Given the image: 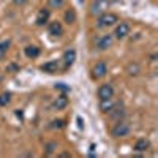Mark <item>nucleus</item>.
<instances>
[{"mask_svg":"<svg viewBox=\"0 0 158 158\" xmlns=\"http://www.w3.org/2000/svg\"><path fill=\"white\" fill-rule=\"evenodd\" d=\"M108 73V67L104 62H98L94 68H92V76H94L95 79H100V77H104Z\"/></svg>","mask_w":158,"mask_h":158,"instance_id":"4","label":"nucleus"},{"mask_svg":"<svg viewBox=\"0 0 158 158\" xmlns=\"http://www.w3.org/2000/svg\"><path fill=\"white\" fill-rule=\"evenodd\" d=\"M41 70H43L44 73L54 74V73H57V71H59V63H57L56 60H52V62H48V63L41 65Z\"/></svg>","mask_w":158,"mask_h":158,"instance_id":"8","label":"nucleus"},{"mask_svg":"<svg viewBox=\"0 0 158 158\" xmlns=\"http://www.w3.org/2000/svg\"><path fill=\"white\" fill-rule=\"evenodd\" d=\"M8 48H10V41H2V43H0V60L5 57Z\"/></svg>","mask_w":158,"mask_h":158,"instance_id":"18","label":"nucleus"},{"mask_svg":"<svg viewBox=\"0 0 158 158\" xmlns=\"http://www.w3.org/2000/svg\"><path fill=\"white\" fill-rule=\"evenodd\" d=\"M8 70H18V67H16V65H10Z\"/></svg>","mask_w":158,"mask_h":158,"instance_id":"23","label":"nucleus"},{"mask_svg":"<svg viewBox=\"0 0 158 158\" xmlns=\"http://www.w3.org/2000/svg\"><path fill=\"white\" fill-rule=\"evenodd\" d=\"M24 54L27 56L29 59H35V57L40 56V48H36V46H27V48L24 49Z\"/></svg>","mask_w":158,"mask_h":158,"instance_id":"12","label":"nucleus"},{"mask_svg":"<svg viewBox=\"0 0 158 158\" xmlns=\"http://www.w3.org/2000/svg\"><path fill=\"white\" fill-rule=\"evenodd\" d=\"M60 156H62V158H68V156H70V153H62Z\"/></svg>","mask_w":158,"mask_h":158,"instance_id":"24","label":"nucleus"},{"mask_svg":"<svg viewBox=\"0 0 158 158\" xmlns=\"http://www.w3.org/2000/svg\"><path fill=\"white\" fill-rule=\"evenodd\" d=\"M76 60V51L74 49H68L67 52L63 54V62H65V67H71L73 62Z\"/></svg>","mask_w":158,"mask_h":158,"instance_id":"7","label":"nucleus"},{"mask_svg":"<svg viewBox=\"0 0 158 158\" xmlns=\"http://www.w3.org/2000/svg\"><path fill=\"white\" fill-rule=\"evenodd\" d=\"M108 8H109V0H95L90 6V13L94 16H100L103 13H106Z\"/></svg>","mask_w":158,"mask_h":158,"instance_id":"2","label":"nucleus"},{"mask_svg":"<svg viewBox=\"0 0 158 158\" xmlns=\"http://www.w3.org/2000/svg\"><path fill=\"white\" fill-rule=\"evenodd\" d=\"M67 104H68V98L65 97V95H60V97L54 101V108H56V109H63V108H67Z\"/></svg>","mask_w":158,"mask_h":158,"instance_id":"14","label":"nucleus"},{"mask_svg":"<svg viewBox=\"0 0 158 158\" xmlns=\"http://www.w3.org/2000/svg\"><path fill=\"white\" fill-rule=\"evenodd\" d=\"M49 5L52 8H60L63 5V0H49Z\"/></svg>","mask_w":158,"mask_h":158,"instance_id":"19","label":"nucleus"},{"mask_svg":"<svg viewBox=\"0 0 158 158\" xmlns=\"http://www.w3.org/2000/svg\"><path fill=\"white\" fill-rule=\"evenodd\" d=\"M76 21V13H74V10H67V13H65V22L67 24H73Z\"/></svg>","mask_w":158,"mask_h":158,"instance_id":"16","label":"nucleus"},{"mask_svg":"<svg viewBox=\"0 0 158 158\" xmlns=\"http://www.w3.org/2000/svg\"><path fill=\"white\" fill-rule=\"evenodd\" d=\"M128 33H130V24L120 22V24H118L117 27H115V33H114V35H115L118 40H120V38H125Z\"/></svg>","mask_w":158,"mask_h":158,"instance_id":"6","label":"nucleus"},{"mask_svg":"<svg viewBox=\"0 0 158 158\" xmlns=\"http://www.w3.org/2000/svg\"><path fill=\"white\" fill-rule=\"evenodd\" d=\"M49 33L52 35V36H60L62 33H63V27H62V24L60 22H51V25H49Z\"/></svg>","mask_w":158,"mask_h":158,"instance_id":"10","label":"nucleus"},{"mask_svg":"<svg viewBox=\"0 0 158 158\" xmlns=\"http://www.w3.org/2000/svg\"><path fill=\"white\" fill-rule=\"evenodd\" d=\"M54 147H56V142H52V144H49V146H48V150H46V152H48V153H51L52 150H54Z\"/></svg>","mask_w":158,"mask_h":158,"instance_id":"22","label":"nucleus"},{"mask_svg":"<svg viewBox=\"0 0 158 158\" xmlns=\"http://www.w3.org/2000/svg\"><path fill=\"white\" fill-rule=\"evenodd\" d=\"M52 123H54L52 127H57V128H62V127H63V120H54Z\"/></svg>","mask_w":158,"mask_h":158,"instance_id":"21","label":"nucleus"},{"mask_svg":"<svg viewBox=\"0 0 158 158\" xmlns=\"http://www.w3.org/2000/svg\"><path fill=\"white\" fill-rule=\"evenodd\" d=\"M130 135V125L127 122H118L112 128V136L114 138H125Z\"/></svg>","mask_w":158,"mask_h":158,"instance_id":"3","label":"nucleus"},{"mask_svg":"<svg viewBox=\"0 0 158 158\" xmlns=\"http://www.w3.org/2000/svg\"><path fill=\"white\" fill-rule=\"evenodd\" d=\"M112 108H114V104H112L111 98H108V100H101V104H100V109H101L103 112H109V111H111Z\"/></svg>","mask_w":158,"mask_h":158,"instance_id":"15","label":"nucleus"},{"mask_svg":"<svg viewBox=\"0 0 158 158\" xmlns=\"http://www.w3.org/2000/svg\"><path fill=\"white\" fill-rule=\"evenodd\" d=\"M10 101H11V94L10 92H3V94L0 95V106H6Z\"/></svg>","mask_w":158,"mask_h":158,"instance_id":"17","label":"nucleus"},{"mask_svg":"<svg viewBox=\"0 0 158 158\" xmlns=\"http://www.w3.org/2000/svg\"><path fill=\"white\" fill-rule=\"evenodd\" d=\"M112 41H114V40H112V35H104L103 38L98 40L97 44H98L100 49H108V48L112 46Z\"/></svg>","mask_w":158,"mask_h":158,"instance_id":"9","label":"nucleus"},{"mask_svg":"<svg viewBox=\"0 0 158 158\" xmlns=\"http://www.w3.org/2000/svg\"><path fill=\"white\" fill-rule=\"evenodd\" d=\"M149 147H150V142L147 139H139L135 144V150H138V152H146Z\"/></svg>","mask_w":158,"mask_h":158,"instance_id":"13","label":"nucleus"},{"mask_svg":"<svg viewBox=\"0 0 158 158\" xmlns=\"http://www.w3.org/2000/svg\"><path fill=\"white\" fill-rule=\"evenodd\" d=\"M115 22H118L117 15H114V13H103V15H100V18H98L97 25L100 29H104V27H111V25H114Z\"/></svg>","mask_w":158,"mask_h":158,"instance_id":"1","label":"nucleus"},{"mask_svg":"<svg viewBox=\"0 0 158 158\" xmlns=\"http://www.w3.org/2000/svg\"><path fill=\"white\" fill-rule=\"evenodd\" d=\"M56 89H59V90H63V92H70V87H67L65 84H56Z\"/></svg>","mask_w":158,"mask_h":158,"instance_id":"20","label":"nucleus"},{"mask_svg":"<svg viewBox=\"0 0 158 158\" xmlns=\"http://www.w3.org/2000/svg\"><path fill=\"white\" fill-rule=\"evenodd\" d=\"M114 95V89L111 84H104L98 89V98L100 100H108V98H112Z\"/></svg>","mask_w":158,"mask_h":158,"instance_id":"5","label":"nucleus"},{"mask_svg":"<svg viewBox=\"0 0 158 158\" xmlns=\"http://www.w3.org/2000/svg\"><path fill=\"white\" fill-rule=\"evenodd\" d=\"M49 19V10L43 8V10H40L38 13V16H36V25H44Z\"/></svg>","mask_w":158,"mask_h":158,"instance_id":"11","label":"nucleus"}]
</instances>
